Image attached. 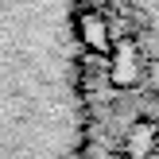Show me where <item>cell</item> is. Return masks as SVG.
I'll use <instances>...</instances> for the list:
<instances>
[{
	"mask_svg": "<svg viewBox=\"0 0 159 159\" xmlns=\"http://www.w3.org/2000/svg\"><path fill=\"white\" fill-rule=\"evenodd\" d=\"M82 144L70 0H0V159H74Z\"/></svg>",
	"mask_w": 159,
	"mask_h": 159,
	"instance_id": "6da1fadb",
	"label": "cell"
},
{
	"mask_svg": "<svg viewBox=\"0 0 159 159\" xmlns=\"http://www.w3.org/2000/svg\"><path fill=\"white\" fill-rule=\"evenodd\" d=\"M155 27H159V23H155Z\"/></svg>",
	"mask_w": 159,
	"mask_h": 159,
	"instance_id": "5b68a950",
	"label": "cell"
},
{
	"mask_svg": "<svg viewBox=\"0 0 159 159\" xmlns=\"http://www.w3.org/2000/svg\"><path fill=\"white\" fill-rule=\"evenodd\" d=\"M155 144H159V124L148 120V116H140V120L128 128V136H124V152H128L132 159H148L155 152Z\"/></svg>",
	"mask_w": 159,
	"mask_h": 159,
	"instance_id": "277c9868",
	"label": "cell"
},
{
	"mask_svg": "<svg viewBox=\"0 0 159 159\" xmlns=\"http://www.w3.org/2000/svg\"><path fill=\"white\" fill-rule=\"evenodd\" d=\"M105 58H109V82H113V85L128 89V85L140 82V47L132 43V39L113 43V51H109Z\"/></svg>",
	"mask_w": 159,
	"mask_h": 159,
	"instance_id": "3957f363",
	"label": "cell"
},
{
	"mask_svg": "<svg viewBox=\"0 0 159 159\" xmlns=\"http://www.w3.org/2000/svg\"><path fill=\"white\" fill-rule=\"evenodd\" d=\"M74 35H78V47H85V51H93V54H109L113 51L109 23H105V16L93 12V8L74 12Z\"/></svg>",
	"mask_w": 159,
	"mask_h": 159,
	"instance_id": "7a4b0ae2",
	"label": "cell"
}]
</instances>
